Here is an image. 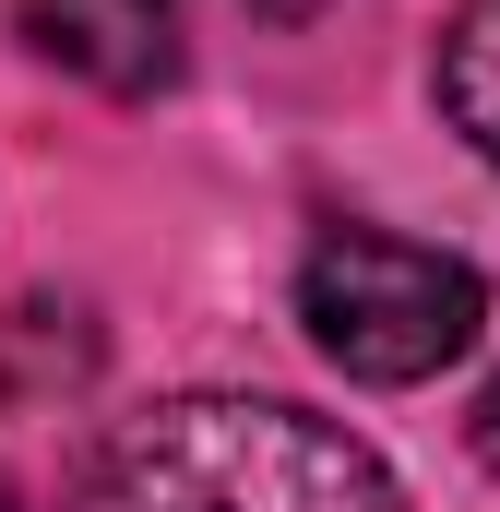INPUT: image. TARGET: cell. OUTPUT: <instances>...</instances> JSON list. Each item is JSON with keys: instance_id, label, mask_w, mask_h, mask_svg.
Segmentation results:
<instances>
[{"instance_id": "3", "label": "cell", "mask_w": 500, "mask_h": 512, "mask_svg": "<svg viewBox=\"0 0 500 512\" xmlns=\"http://www.w3.org/2000/svg\"><path fill=\"white\" fill-rule=\"evenodd\" d=\"M24 36L108 96L179 84V0H24Z\"/></svg>"}, {"instance_id": "4", "label": "cell", "mask_w": 500, "mask_h": 512, "mask_svg": "<svg viewBox=\"0 0 500 512\" xmlns=\"http://www.w3.org/2000/svg\"><path fill=\"white\" fill-rule=\"evenodd\" d=\"M441 108H453V131L500 167V0H465V12L441 24Z\"/></svg>"}, {"instance_id": "7", "label": "cell", "mask_w": 500, "mask_h": 512, "mask_svg": "<svg viewBox=\"0 0 500 512\" xmlns=\"http://www.w3.org/2000/svg\"><path fill=\"white\" fill-rule=\"evenodd\" d=\"M0 512H12V477H0Z\"/></svg>"}, {"instance_id": "1", "label": "cell", "mask_w": 500, "mask_h": 512, "mask_svg": "<svg viewBox=\"0 0 500 512\" xmlns=\"http://www.w3.org/2000/svg\"><path fill=\"white\" fill-rule=\"evenodd\" d=\"M72 512H405V489L310 405L179 393L108 429Z\"/></svg>"}, {"instance_id": "6", "label": "cell", "mask_w": 500, "mask_h": 512, "mask_svg": "<svg viewBox=\"0 0 500 512\" xmlns=\"http://www.w3.org/2000/svg\"><path fill=\"white\" fill-rule=\"evenodd\" d=\"M262 12H274V24H310V12H322V0H262Z\"/></svg>"}, {"instance_id": "5", "label": "cell", "mask_w": 500, "mask_h": 512, "mask_svg": "<svg viewBox=\"0 0 500 512\" xmlns=\"http://www.w3.org/2000/svg\"><path fill=\"white\" fill-rule=\"evenodd\" d=\"M477 453H489V465H500V382L477 393Z\"/></svg>"}, {"instance_id": "2", "label": "cell", "mask_w": 500, "mask_h": 512, "mask_svg": "<svg viewBox=\"0 0 500 512\" xmlns=\"http://www.w3.org/2000/svg\"><path fill=\"white\" fill-rule=\"evenodd\" d=\"M298 322L346 382H429V370H453L477 346L489 286H477V262L429 251V239L322 227L310 262H298Z\"/></svg>"}]
</instances>
